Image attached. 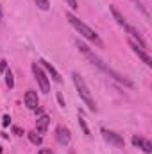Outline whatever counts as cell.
<instances>
[{"label":"cell","mask_w":152,"mask_h":154,"mask_svg":"<svg viewBox=\"0 0 152 154\" xmlns=\"http://www.w3.org/2000/svg\"><path fill=\"white\" fill-rule=\"evenodd\" d=\"M109 9H111V13H113L114 20H116V22H118V25H122V27H123V25H125V23H127V22H125V18H123V16H122V14H120V11H118V9H116V7H114V5H109Z\"/></svg>","instance_id":"11"},{"label":"cell","mask_w":152,"mask_h":154,"mask_svg":"<svg viewBox=\"0 0 152 154\" xmlns=\"http://www.w3.org/2000/svg\"><path fill=\"white\" fill-rule=\"evenodd\" d=\"M2 151H4V149H2V145H0V152H2Z\"/></svg>","instance_id":"25"},{"label":"cell","mask_w":152,"mask_h":154,"mask_svg":"<svg viewBox=\"0 0 152 154\" xmlns=\"http://www.w3.org/2000/svg\"><path fill=\"white\" fill-rule=\"evenodd\" d=\"M72 77H74V84H75L77 91H79V97L84 100V104L88 106V109L95 113V111H97V104H95V100H93V97H91V91L88 90V86H86L84 79L79 75L77 72H74V74H72Z\"/></svg>","instance_id":"3"},{"label":"cell","mask_w":152,"mask_h":154,"mask_svg":"<svg viewBox=\"0 0 152 154\" xmlns=\"http://www.w3.org/2000/svg\"><path fill=\"white\" fill-rule=\"evenodd\" d=\"M77 47H79V50H81V52H82V54H84V56H86V57H88L91 63H93V65H97V66H99L100 70H104L108 75H111L113 79H116L118 82H122V84H125V86H129V88H132V82H131L129 79H125L123 75H120L118 72H114L113 68H109L108 65H104V61H102L100 57H97V56H95V54H93V52H91L88 47H86V45H82V43H77Z\"/></svg>","instance_id":"1"},{"label":"cell","mask_w":152,"mask_h":154,"mask_svg":"<svg viewBox=\"0 0 152 154\" xmlns=\"http://www.w3.org/2000/svg\"><path fill=\"white\" fill-rule=\"evenodd\" d=\"M56 138H57V142H59L61 145H66V143H70V131H68L66 127L59 125V127L56 129Z\"/></svg>","instance_id":"8"},{"label":"cell","mask_w":152,"mask_h":154,"mask_svg":"<svg viewBox=\"0 0 152 154\" xmlns=\"http://www.w3.org/2000/svg\"><path fill=\"white\" fill-rule=\"evenodd\" d=\"M143 140H145V138H141V136H132V145H134V147H138V149H141Z\"/></svg>","instance_id":"16"},{"label":"cell","mask_w":152,"mask_h":154,"mask_svg":"<svg viewBox=\"0 0 152 154\" xmlns=\"http://www.w3.org/2000/svg\"><path fill=\"white\" fill-rule=\"evenodd\" d=\"M57 102H59L61 106H65V100H63V95H61V93H57Z\"/></svg>","instance_id":"23"},{"label":"cell","mask_w":152,"mask_h":154,"mask_svg":"<svg viewBox=\"0 0 152 154\" xmlns=\"http://www.w3.org/2000/svg\"><path fill=\"white\" fill-rule=\"evenodd\" d=\"M39 154H54L52 149H39Z\"/></svg>","instance_id":"22"},{"label":"cell","mask_w":152,"mask_h":154,"mask_svg":"<svg viewBox=\"0 0 152 154\" xmlns=\"http://www.w3.org/2000/svg\"><path fill=\"white\" fill-rule=\"evenodd\" d=\"M5 70H7V61L2 59V61H0V72H5Z\"/></svg>","instance_id":"19"},{"label":"cell","mask_w":152,"mask_h":154,"mask_svg":"<svg viewBox=\"0 0 152 154\" xmlns=\"http://www.w3.org/2000/svg\"><path fill=\"white\" fill-rule=\"evenodd\" d=\"M48 124H50V118H48V115H41L38 120H36V129H38L39 134H45V133H47Z\"/></svg>","instance_id":"9"},{"label":"cell","mask_w":152,"mask_h":154,"mask_svg":"<svg viewBox=\"0 0 152 154\" xmlns=\"http://www.w3.org/2000/svg\"><path fill=\"white\" fill-rule=\"evenodd\" d=\"M9 124H11V116H9V115H4V118H2V125H4V127H7Z\"/></svg>","instance_id":"18"},{"label":"cell","mask_w":152,"mask_h":154,"mask_svg":"<svg viewBox=\"0 0 152 154\" xmlns=\"http://www.w3.org/2000/svg\"><path fill=\"white\" fill-rule=\"evenodd\" d=\"M141 149H143V152L150 154V152H152V143L149 142V140H143V145H141Z\"/></svg>","instance_id":"17"},{"label":"cell","mask_w":152,"mask_h":154,"mask_svg":"<svg viewBox=\"0 0 152 154\" xmlns=\"http://www.w3.org/2000/svg\"><path fill=\"white\" fill-rule=\"evenodd\" d=\"M4 74H5V84H7L9 88H13V86H14V79H13V72H11V70H5Z\"/></svg>","instance_id":"13"},{"label":"cell","mask_w":152,"mask_h":154,"mask_svg":"<svg viewBox=\"0 0 152 154\" xmlns=\"http://www.w3.org/2000/svg\"><path fill=\"white\" fill-rule=\"evenodd\" d=\"M129 45H131V48L134 50V54H138V57H140V59H141V61H143V63H145L147 66H152V59H150V56H149V54L145 52V48L138 47V45H136V43H134L132 39H129Z\"/></svg>","instance_id":"6"},{"label":"cell","mask_w":152,"mask_h":154,"mask_svg":"<svg viewBox=\"0 0 152 154\" xmlns=\"http://www.w3.org/2000/svg\"><path fill=\"white\" fill-rule=\"evenodd\" d=\"M102 136H104V140L106 142H109V143H113L116 147H123V138L120 136V134H116L113 131H108V129H102Z\"/></svg>","instance_id":"5"},{"label":"cell","mask_w":152,"mask_h":154,"mask_svg":"<svg viewBox=\"0 0 152 154\" xmlns=\"http://www.w3.org/2000/svg\"><path fill=\"white\" fill-rule=\"evenodd\" d=\"M32 74H34L36 81H38L41 91H43V93H48V91H50V82H48V77H47V74L41 70V66H39V65H36V63L32 65Z\"/></svg>","instance_id":"4"},{"label":"cell","mask_w":152,"mask_h":154,"mask_svg":"<svg viewBox=\"0 0 152 154\" xmlns=\"http://www.w3.org/2000/svg\"><path fill=\"white\" fill-rule=\"evenodd\" d=\"M66 2H68V5H70L74 11H75L77 7H79V5H77V0H66Z\"/></svg>","instance_id":"20"},{"label":"cell","mask_w":152,"mask_h":154,"mask_svg":"<svg viewBox=\"0 0 152 154\" xmlns=\"http://www.w3.org/2000/svg\"><path fill=\"white\" fill-rule=\"evenodd\" d=\"M23 100H25V106H27L29 109H38V93H36V91L29 90V91L25 93Z\"/></svg>","instance_id":"7"},{"label":"cell","mask_w":152,"mask_h":154,"mask_svg":"<svg viewBox=\"0 0 152 154\" xmlns=\"http://www.w3.org/2000/svg\"><path fill=\"white\" fill-rule=\"evenodd\" d=\"M79 125L82 127L84 134H90V129H88V125H86V120H84V116H82V115H79Z\"/></svg>","instance_id":"15"},{"label":"cell","mask_w":152,"mask_h":154,"mask_svg":"<svg viewBox=\"0 0 152 154\" xmlns=\"http://www.w3.org/2000/svg\"><path fill=\"white\" fill-rule=\"evenodd\" d=\"M66 20L70 22V25L75 29L77 32H81V36H84V38L88 39V41H91V43H95L97 47H104V43H102V39L99 38V34L91 29V27H88L84 22H81L77 16H74L72 13H66Z\"/></svg>","instance_id":"2"},{"label":"cell","mask_w":152,"mask_h":154,"mask_svg":"<svg viewBox=\"0 0 152 154\" xmlns=\"http://www.w3.org/2000/svg\"><path fill=\"white\" fill-rule=\"evenodd\" d=\"M27 136H29V140H31V143H34V145H39L41 142H43V138L39 136L36 131H31V133H27Z\"/></svg>","instance_id":"12"},{"label":"cell","mask_w":152,"mask_h":154,"mask_svg":"<svg viewBox=\"0 0 152 154\" xmlns=\"http://www.w3.org/2000/svg\"><path fill=\"white\" fill-rule=\"evenodd\" d=\"M13 133H14V134H18V136H22V134H23V131H22L20 127H13Z\"/></svg>","instance_id":"21"},{"label":"cell","mask_w":152,"mask_h":154,"mask_svg":"<svg viewBox=\"0 0 152 154\" xmlns=\"http://www.w3.org/2000/svg\"><path fill=\"white\" fill-rule=\"evenodd\" d=\"M39 63H41V65H43V66L47 68V72H48V74L52 75V79H54L56 82H61V81H63V79H61V75H59V72H57V70H56V68H54V66H52V65H50L48 61H45V59H41Z\"/></svg>","instance_id":"10"},{"label":"cell","mask_w":152,"mask_h":154,"mask_svg":"<svg viewBox=\"0 0 152 154\" xmlns=\"http://www.w3.org/2000/svg\"><path fill=\"white\" fill-rule=\"evenodd\" d=\"M36 2V5H38L41 11H48L50 9V4H48V0H34Z\"/></svg>","instance_id":"14"},{"label":"cell","mask_w":152,"mask_h":154,"mask_svg":"<svg viewBox=\"0 0 152 154\" xmlns=\"http://www.w3.org/2000/svg\"><path fill=\"white\" fill-rule=\"evenodd\" d=\"M2 16H4V13H2V7H0V20H2Z\"/></svg>","instance_id":"24"}]
</instances>
